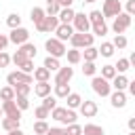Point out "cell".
<instances>
[{
    "label": "cell",
    "instance_id": "obj_32",
    "mask_svg": "<svg viewBox=\"0 0 135 135\" xmlns=\"http://www.w3.org/2000/svg\"><path fill=\"white\" fill-rule=\"evenodd\" d=\"M30 91H32V84H25V82H21V84H17V86H15L17 97H27V95H30Z\"/></svg>",
    "mask_w": 135,
    "mask_h": 135
},
{
    "label": "cell",
    "instance_id": "obj_19",
    "mask_svg": "<svg viewBox=\"0 0 135 135\" xmlns=\"http://www.w3.org/2000/svg\"><path fill=\"white\" fill-rule=\"evenodd\" d=\"M34 78L38 80V82H49V78H51V72L42 65V68H36L34 70Z\"/></svg>",
    "mask_w": 135,
    "mask_h": 135
},
{
    "label": "cell",
    "instance_id": "obj_20",
    "mask_svg": "<svg viewBox=\"0 0 135 135\" xmlns=\"http://www.w3.org/2000/svg\"><path fill=\"white\" fill-rule=\"evenodd\" d=\"M44 68H46L49 72H59V70H61V65H59V59H57V57H51V55L44 59Z\"/></svg>",
    "mask_w": 135,
    "mask_h": 135
},
{
    "label": "cell",
    "instance_id": "obj_56",
    "mask_svg": "<svg viewBox=\"0 0 135 135\" xmlns=\"http://www.w3.org/2000/svg\"><path fill=\"white\" fill-rule=\"evenodd\" d=\"M8 135H23V131H21V129H17V131H11Z\"/></svg>",
    "mask_w": 135,
    "mask_h": 135
},
{
    "label": "cell",
    "instance_id": "obj_16",
    "mask_svg": "<svg viewBox=\"0 0 135 135\" xmlns=\"http://www.w3.org/2000/svg\"><path fill=\"white\" fill-rule=\"evenodd\" d=\"M59 13H61L59 0H46V15L49 17H59Z\"/></svg>",
    "mask_w": 135,
    "mask_h": 135
},
{
    "label": "cell",
    "instance_id": "obj_35",
    "mask_svg": "<svg viewBox=\"0 0 135 135\" xmlns=\"http://www.w3.org/2000/svg\"><path fill=\"white\" fill-rule=\"evenodd\" d=\"M99 55H103V57H112V55H114V44H112V42H103V44L99 46Z\"/></svg>",
    "mask_w": 135,
    "mask_h": 135
},
{
    "label": "cell",
    "instance_id": "obj_2",
    "mask_svg": "<svg viewBox=\"0 0 135 135\" xmlns=\"http://www.w3.org/2000/svg\"><path fill=\"white\" fill-rule=\"evenodd\" d=\"M44 46H46V51H49V55L51 57H63L65 53H68V49H65V44L59 40V38H49L46 42H44Z\"/></svg>",
    "mask_w": 135,
    "mask_h": 135
},
{
    "label": "cell",
    "instance_id": "obj_40",
    "mask_svg": "<svg viewBox=\"0 0 135 135\" xmlns=\"http://www.w3.org/2000/svg\"><path fill=\"white\" fill-rule=\"evenodd\" d=\"M42 105H44L46 110H51V112H53V110L57 108V97H53V95L44 97V99H42Z\"/></svg>",
    "mask_w": 135,
    "mask_h": 135
},
{
    "label": "cell",
    "instance_id": "obj_33",
    "mask_svg": "<svg viewBox=\"0 0 135 135\" xmlns=\"http://www.w3.org/2000/svg\"><path fill=\"white\" fill-rule=\"evenodd\" d=\"M65 116H68V108H55V110L51 112V118H55V120H59V122H63Z\"/></svg>",
    "mask_w": 135,
    "mask_h": 135
},
{
    "label": "cell",
    "instance_id": "obj_24",
    "mask_svg": "<svg viewBox=\"0 0 135 135\" xmlns=\"http://www.w3.org/2000/svg\"><path fill=\"white\" fill-rule=\"evenodd\" d=\"M65 57H68V61H70L72 65H76V63H80L82 53H80V49H72V51H68V53H65Z\"/></svg>",
    "mask_w": 135,
    "mask_h": 135
},
{
    "label": "cell",
    "instance_id": "obj_5",
    "mask_svg": "<svg viewBox=\"0 0 135 135\" xmlns=\"http://www.w3.org/2000/svg\"><path fill=\"white\" fill-rule=\"evenodd\" d=\"M129 25H131V15L129 13H120L118 17H114L112 30H114V34H124V30H129Z\"/></svg>",
    "mask_w": 135,
    "mask_h": 135
},
{
    "label": "cell",
    "instance_id": "obj_13",
    "mask_svg": "<svg viewBox=\"0 0 135 135\" xmlns=\"http://www.w3.org/2000/svg\"><path fill=\"white\" fill-rule=\"evenodd\" d=\"M80 114H82L84 118H93V116L97 114V103H95V101L84 99V101H82V105H80Z\"/></svg>",
    "mask_w": 135,
    "mask_h": 135
},
{
    "label": "cell",
    "instance_id": "obj_1",
    "mask_svg": "<svg viewBox=\"0 0 135 135\" xmlns=\"http://www.w3.org/2000/svg\"><path fill=\"white\" fill-rule=\"evenodd\" d=\"M91 86H93V91H95L97 95H101V97L112 95V84H110V80H105L103 76H93Z\"/></svg>",
    "mask_w": 135,
    "mask_h": 135
},
{
    "label": "cell",
    "instance_id": "obj_43",
    "mask_svg": "<svg viewBox=\"0 0 135 135\" xmlns=\"http://www.w3.org/2000/svg\"><path fill=\"white\" fill-rule=\"evenodd\" d=\"M65 135H82V127L80 124H68L65 127Z\"/></svg>",
    "mask_w": 135,
    "mask_h": 135
},
{
    "label": "cell",
    "instance_id": "obj_9",
    "mask_svg": "<svg viewBox=\"0 0 135 135\" xmlns=\"http://www.w3.org/2000/svg\"><path fill=\"white\" fill-rule=\"evenodd\" d=\"M27 38H30V32L25 30V27H17V30H11V36H8V40L11 42H15V44H25L27 42Z\"/></svg>",
    "mask_w": 135,
    "mask_h": 135
},
{
    "label": "cell",
    "instance_id": "obj_48",
    "mask_svg": "<svg viewBox=\"0 0 135 135\" xmlns=\"http://www.w3.org/2000/svg\"><path fill=\"white\" fill-rule=\"evenodd\" d=\"M8 63H11V55L2 51V53H0V68H6Z\"/></svg>",
    "mask_w": 135,
    "mask_h": 135
},
{
    "label": "cell",
    "instance_id": "obj_7",
    "mask_svg": "<svg viewBox=\"0 0 135 135\" xmlns=\"http://www.w3.org/2000/svg\"><path fill=\"white\" fill-rule=\"evenodd\" d=\"M103 17H118L122 13V6L118 0H103Z\"/></svg>",
    "mask_w": 135,
    "mask_h": 135
},
{
    "label": "cell",
    "instance_id": "obj_14",
    "mask_svg": "<svg viewBox=\"0 0 135 135\" xmlns=\"http://www.w3.org/2000/svg\"><path fill=\"white\" fill-rule=\"evenodd\" d=\"M110 101H112L114 108H124V105H127V95H124V91H114V93L110 95Z\"/></svg>",
    "mask_w": 135,
    "mask_h": 135
},
{
    "label": "cell",
    "instance_id": "obj_53",
    "mask_svg": "<svg viewBox=\"0 0 135 135\" xmlns=\"http://www.w3.org/2000/svg\"><path fill=\"white\" fill-rule=\"evenodd\" d=\"M129 93L135 97V80H133V82H129Z\"/></svg>",
    "mask_w": 135,
    "mask_h": 135
},
{
    "label": "cell",
    "instance_id": "obj_59",
    "mask_svg": "<svg viewBox=\"0 0 135 135\" xmlns=\"http://www.w3.org/2000/svg\"><path fill=\"white\" fill-rule=\"evenodd\" d=\"M129 135H135V131H131V133H129Z\"/></svg>",
    "mask_w": 135,
    "mask_h": 135
},
{
    "label": "cell",
    "instance_id": "obj_46",
    "mask_svg": "<svg viewBox=\"0 0 135 135\" xmlns=\"http://www.w3.org/2000/svg\"><path fill=\"white\" fill-rule=\"evenodd\" d=\"M74 122H76V112L68 108V116H65V120H63V124L68 127V124H74Z\"/></svg>",
    "mask_w": 135,
    "mask_h": 135
},
{
    "label": "cell",
    "instance_id": "obj_22",
    "mask_svg": "<svg viewBox=\"0 0 135 135\" xmlns=\"http://www.w3.org/2000/svg\"><path fill=\"white\" fill-rule=\"evenodd\" d=\"M74 17H76V13L72 8H61V13H59V21L61 23H72Z\"/></svg>",
    "mask_w": 135,
    "mask_h": 135
},
{
    "label": "cell",
    "instance_id": "obj_41",
    "mask_svg": "<svg viewBox=\"0 0 135 135\" xmlns=\"http://www.w3.org/2000/svg\"><path fill=\"white\" fill-rule=\"evenodd\" d=\"M112 44H114V49H124V46H127V38H124L122 34H116L114 40H112Z\"/></svg>",
    "mask_w": 135,
    "mask_h": 135
},
{
    "label": "cell",
    "instance_id": "obj_6",
    "mask_svg": "<svg viewBox=\"0 0 135 135\" xmlns=\"http://www.w3.org/2000/svg\"><path fill=\"white\" fill-rule=\"evenodd\" d=\"M59 23H61L59 17H49V15H46V17L36 25V30H38V32H57Z\"/></svg>",
    "mask_w": 135,
    "mask_h": 135
},
{
    "label": "cell",
    "instance_id": "obj_12",
    "mask_svg": "<svg viewBox=\"0 0 135 135\" xmlns=\"http://www.w3.org/2000/svg\"><path fill=\"white\" fill-rule=\"evenodd\" d=\"M72 76H74V70L72 68H61L59 72H57V76H55V84H68L70 80H72Z\"/></svg>",
    "mask_w": 135,
    "mask_h": 135
},
{
    "label": "cell",
    "instance_id": "obj_31",
    "mask_svg": "<svg viewBox=\"0 0 135 135\" xmlns=\"http://www.w3.org/2000/svg\"><path fill=\"white\" fill-rule=\"evenodd\" d=\"M103 13L101 11H91L89 13V21H91V25H97V23H103Z\"/></svg>",
    "mask_w": 135,
    "mask_h": 135
},
{
    "label": "cell",
    "instance_id": "obj_47",
    "mask_svg": "<svg viewBox=\"0 0 135 135\" xmlns=\"http://www.w3.org/2000/svg\"><path fill=\"white\" fill-rule=\"evenodd\" d=\"M19 70H21V72H25V74H32V72H34V61H32V59H27Z\"/></svg>",
    "mask_w": 135,
    "mask_h": 135
},
{
    "label": "cell",
    "instance_id": "obj_28",
    "mask_svg": "<svg viewBox=\"0 0 135 135\" xmlns=\"http://www.w3.org/2000/svg\"><path fill=\"white\" fill-rule=\"evenodd\" d=\"M6 25H8L11 30H17V27H21V17H19L17 13L8 15V17H6Z\"/></svg>",
    "mask_w": 135,
    "mask_h": 135
},
{
    "label": "cell",
    "instance_id": "obj_34",
    "mask_svg": "<svg viewBox=\"0 0 135 135\" xmlns=\"http://www.w3.org/2000/svg\"><path fill=\"white\" fill-rule=\"evenodd\" d=\"M49 129H51V127H49L44 120L34 122V133H36V135H46V133H49Z\"/></svg>",
    "mask_w": 135,
    "mask_h": 135
},
{
    "label": "cell",
    "instance_id": "obj_27",
    "mask_svg": "<svg viewBox=\"0 0 135 135\" xmlns=\"http://www.w3.org/2000/svg\"><path fill=\"white\" fill-rule=\"evenodd\" d=\"M101 76H103L105 80H114V78L118 76V72H116L114 65H103V68H101Z\"/></svg>",
    "mask_w": 135,
    "mask_h": 135
},
{
    "label": "cell",
    "instance_id": "obj_25",
    "mask_svg": "<svg viewBox=\"0 0 135 135\" xmlns=\"http://www.w3.org/2000/svg\"><path fill=\"white\" fill-rule=\"evenodd\" d=\"M15 97H17V93H15L13 86H4V89H0V99H2V101H13Z\"/></svg>",
    "mask_w": 135,
    "mask_h": 135
},
{
    "label": "cell",
    "instance_id": "obj_21",
    "mask_svg": "<svg viewBox=\"0 0 135 135\" xmlns=\"http://www.w3.org/2000/svg\"><path fill=\"white\" fill-rule=\"evenodd\" d=\"M65 99H68V108H70V110H74V108H80V105H82V97H80L78 93H70Z\"/></svg>",
    "mask_w": 135,
    "mask_h": 135
},
{
    "label": "cell",
    "instance_id": "obj_23",
    "mask_svg": "<svg viewBox=\"0 0 135 135\" xmlns=\"http://www.w3.org/2000/svg\"><path fill=\"white\" fill-rule=\"evenodd\" d=\"M27 59H34L36 57V44H32V42H25V44H21V49H19Z\"/></svg>",
    "mask_w": 135,
    "mask_h": 135
},
{
    "label": "cell",
    "instance_id": "obj_58",
    "mask_svg": "<svg viewBox=\"0 0 135 135\" xmlns=\"http://www.w3.org/2000/svg\"><path fill=\"white\" fill-rule=\"evenodd\" d=\"M2 114H4V110H2V108H0V116H2Z\"/></svg>",
    "mask_w": 135,
    "mask_h": 135
},
{
    "label": "cell",
    "instance_id": "obj_8",
    "mask_svg": "<svg viewBox=\"0 0 135 135\" xmlns=\"http://www.w3.org/2000/svg\"><path fill=\"white\" fill-rule=\"evenodd\" d=\"M74 30L76 32H80V34H86L89 32V27H91V21H89V15H84V13H76V17H74Z\"/></svg>",
    "mask_w": 135,
    "mask_h": 135
},
{
    "label": "cell",
    "instance_id": "obj_54",
    "mask_svg": "<svg viewBox=\"0 0 135 135\" xmlns=\"http://www.w3.org/2000/svg\"><path fill=\"white\" fill-rule=\"evenodd\" d=\"M129 129H131V131H135V116H133V118H129Z\"/></svg>",
    "mask_w": 135,
    "mask_h": 135
},
{
    "label": "cell",
    "instance_id": "obj_51",
    "mask_svg": "<svg viewBox=\"0 0 135 135\" xmlns=\"http://www.w3.org/2000/svg\"><path fill=\"white\" fill-rule=\"evenodd\" d=\"M127 13H129L131 17L135 15V0H129V2H127Z\"/></svg>",
    "mask_w": 135,
    "mask_h": 135
},
{
    "label": "cell",
    "instance_id": "obj_11",
    "mask_svg": "<svg viewBox=\"0 0 135 135\" xmlns=\"http://www.w3.org/2000/svg\"><path fill=\"white\" fill-rule=\"evenodd\" d=\"M2 110H4V114H6L8 118H17V120H21V110L17 108L15 99H13V101H4V103H2Z\"/></svg>",
    "mask_w": 135,
    "mask_h": 135
},
{
    "label": "cell",
    "instance_id": "obj_55",
    "mask_svg": "<svg viewBox=\"0 0 135 135\" xmlns=\"http://www.w3.org/2000/svg\"><path fill=\"white\" fill-rule=\"evenodd\" d=\"M129 61H131V65H133V68H135V51H133V53H131V57H129Z\"/></svg>",
    "mask_w": 135,
    "mask_h": 135
},
{
    "label": "cell",
    "instance_id": "obj_17",
    "mask_svg": "<svg viewBox=\"0 0 135 135\" xmlns=\"http://www.w3.org/2000/svg\"><path fill=\"white\" fill-rule=\"evenodd\" d=\"M112 86H114L116 91H124V89H129V78H127L124 74H118V76L112 80Z\"/></svg>",
    "mask_w": 135,
    "mask_h": 135
},
{
    "label": "cell",
    "instance_id": "obj_50",
    "mask_svg": "<svg viewBox=\"0 0 135 135\" xmlns=\"http://www.w3.org/2000/svg\"><path fill=\"white\" fill-rule=\"evenodd\" d=\"M11 40H8V36H4V34H0V53L6 49V44H8Z\"/></svg>",
    "mask_w": 135,
    "mask_h": 135
},
{
    "label": "cell",
    "instance_id": "obj_39",
    "mask_svg": "<svg viewBox=\"0 0 135 135\" xmlns=\"http://www.w3.org/2000/svg\"><path fill=\"white\" fill-rule=\"evenodd\" d=\"M11 61H13V63H15L17 68H21V65H23V63L27 61V57H25V55H23L21 51H17V53H15L13 57H11Z\"/></svg>",
    "mask_w": 135,
    "mask_h": 135
},
{
    "label": "cell",
    "instance_id": "obj_10",
    "mask_svg": "<svg viewBox=\"0 0 135 135\" xmlns=\"http://www.w3.org/2000/svg\"><path fill=\"white\" fill-rule=\"evenodd\" d=\"M57 38L61 40V42H65V40H72V36L76 34V30H74V25H70V23H59V27H57Z\"/></svg>",
    "mask_w": 135,
    "mask_h": 135
},
{
    "label": "cell",
    "instance_id": "obj_3",
    "mask_svg": "<svg viewBox=\"0 0 135 135\" xmlns=\"http://www.w3.org/2000/svg\"><path fill=\"white\" fill-rule=\"evenodd\" d=\"M6 82H8V86H17V84H21V82H25V84H32L34 82V76L32 74H25V72H21V70H17V72H11L8 76H6Z\"/></svg>",
    "mask_w": 135,
    "mask_h": 135
},
{
    "label": "cell",
    "instance_id": "obj_15",
    "mask_svg": "<svg viewBox=\"0 0 135 135\" xmlns=\"http://www.w3.org/2000/svg\"><path fill=\"white\" fill-rule=\"evenodd\" d=\"M19 124H21V120H17V118H8V116H6V118L0 122V127H2L6 133H11V131H17V129H19Z\"/></svg>",
    "mask_w": 135,
    "mask_h": 135
},
{
    "label": "cell",
    "instance_id": "obj_30",
    "mask_svg": "<svg viewBox=\"0 0 135 135\" xmlns=\"http://www.w3.org/2000/svg\"><path fill=\"white\" fill-rule=\"evenodd\" d=\"M44 17H46V11H42V8H38V6H34V8H32V21H34L36 25H38Z\"/></svg>",
    "mask_w": 135,
    "mask_h": 135
},
{
    "label": "cell",
    "instance_id": "obj_38",
    "mask_svg": "<svg viewBox=\"0 0 135 135\" xmlns=\"http://www.w3.org/2000/svg\"><path fill=\"white\" fill-rule=\"evenodd\" d=\"M91 27H93V36H105V34H108L105 21H103V23H97V25H91Z\"/></svg>",
    "mask_w": 135,
    "mask_h": 135
},
{
    "label": "cell",
    "instance_id": "obj_29",
    "mask_svg": "<svg viewBox=\"0 0 135 135\" xmlns=\"http://www.w3.org/2000/svg\"><path fill=\"white\" fill-rule=\"evenodd\" d=\"M82 55H84V61H95V59L99 57V49L89 46V49H84V51H82Z\"/></svg>",
    "mask_w": 135,
    "mask_h": 135
},
{
    "label": "cell",
    "instance_id": "obj_26",
    "mask_svg": "<svg viewBox=\"0 0 135 135\" xmlns=\"http://www.w3.org/2000/svg\"><path fill=\"white\" fill-rule=\"evenodd\" d=\"M82 135H103V129L99 124H84L82 127Z\"/></svg>",
    "mask_w": 135,
    "mask_h": 135
},
{
    "label": "cell",
    "instance_id": "obj_52",
    "mask_svg": "<svg viewBox=\"0 0 135 135\" xmlns=\"http://www.w3.org/2000/svg\"><path fill=\"white\" fill-rule=\"evenodd\" d=\"M72 2H74V0H59L61 8H72Z\"/></svg>",
    "mask_w": 135,
    "mask_h": 135
},
{
    "label": "cell",
    "instance_id": "obj_44",
    "mask_svg": "<svg viewBox=\"0 0 135 135\" xmlns=\"http://www.w3.org/2000/svg\"><path fill=\"white\" fill-rule=\"evenodd\" d=\"M82 72H84L86 76H95L97 68H95V63H93V61H84V68H82Z\"/></svg>",
    "mask_w": 135,
    "mask_h": 135
},
{
    "label": "cell",
    "instance_id": "obj_36",
    "mask_svg": "<svg viewBox=\"0 0 135 135\" xmlns=\"http://www.w3.org/2000/svg\"><path fill=\"white\" fill-rule=\"evenodd\" d=\"M70 93V84H55V97H68Z\"/></svg>",
    "mask_w": 135,
    "mask_h": 135
},
{
    "label": "cell",
    "instance_id": "obj_49",
    "mask_svg": "<svg viewBox=\"0 0 135 135\" xmlns=\"http://www.w3.org/2000/svg\"><path fill=\"white\" fill-rule=\"evenodd\" d=\"M46 135H65V129H57V127H51Z\"/></svg>",
    "mask_w": 135,
    "mask_h": 135
},
{
    "label": "cell",
    "instance_id": "obj_37",
    "mask_svg": "<svg viewBox=\"0 0 135 135\" xmlns=\"http://www.w3.org/2000/svg\"><path fill=\"white\" fill-rule=\"evenodd\" d=\"M34 116H36L38 120H44V118H49V116H51V110H46L44 105H38V108L34 110Z\"/></svg>",
    "mask_w": 135,
    "mask_h": 135
},
{
    "label": "cell",
    "instance_id": "obj_18",
    "mask_svg": "<svg viewBox=\"0 0 135 135\" xmlns=\"http://www.w3.org/2000/svg\"><path fill=\"white\" fill-rule=\"evenodd\" d=\"M34 93L38 95V97H49L51 95V82H38L36 86H34Z\"/></svg>",
    "mask_w": 135,
    "mask_h": 135
},
{
    "label": "cell",
    "instance_id": "obj_45",
    "mask_svg": "<svg viewBox=\"0 0 135 135\" xmlns=\"http://www.w3.org/2000/svg\"><path fill=\"white\" fill-rule=\"evenodd\" d=\"M15 103H17L19 110H27L30 108V99L27 97H15Z\"/></svg>",
    "mask_w": 135,
    "mask_h": 135
},
{
    "label": "cell",
    "instance_id": "obj_42",
    "mask_svg": "<svg viewBox=\"0 0 135 135\" xmlns=\"http://www.w3.org/2000/svg\"><path fill=\"white\" fill-rule=\"evenodd\" d=\"M114 68H116V72L124 74V72H127V70L131 68V61H129V59H118V63H116Z\"/></svg>",
    "mask_w": 135,
    "mask_h": 135
},
{
    "label": "cell",
    "instance_id": "obj_57",
    "mask_svg": "<svg viewBox=\"0 0 135 135\" xmlns=\"http://www.w3.org/2000/svg\"><path fill=\"white\" fill-rule=\"evenodd\" d=\"M82 2H89V4H91V2H95V0H82Z\"/></svg>",
    "mask_w": 135,
    "mask_h": 135
},
{
    "label": "cell",
    "instance_id": "obj_4",
    "mask_svg": "<svg viewBox=\"0 0 135 135\" xmlns=\"http://www.w3.org/2000/svg\"><path fill=\"white\" fill-rule=\"evenodd\" d=\"M93 38H95V36H93V34H89V32H86V34L76 32V34L72 36V40H70V42H72V46H74V49H89V46H93Z\"/></svg>",
    "mask_w": 135,
    "mask_h": 135
}]
</instances>
